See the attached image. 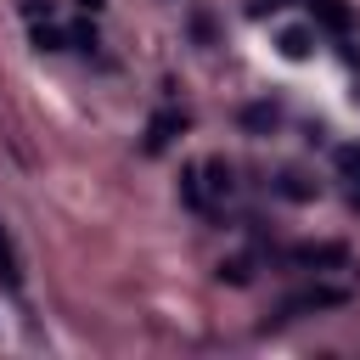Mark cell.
I'll use <instances>...</instances> for the list:
<instances>
[{"label": "cell", "mask_w": 360, "mask_h": 360, "mask_svg": "<svg viewBox=\"0 0 360 360\" xmlns=\"http://www.w3.org/2000/svg\"><path fill=\"white\" fill-rule=\"evenodd\" d=\"M62 39H68V34H56V28H34V45H39V51H62Z\"/></svg>", "instance_id": "obj_9"}, {"label": "cell", "mask_w": 360, "mask_h": 360, "mask_svg": "<svg viewBox=\"0 0 360 360\" xmlns=\"http://www.w3.org/2000/svg\"><path fill=\"white\" fill-rule=\"evenodd\" d=\"M276 45H281V56H287V62H304V56L315 51V34H309V28H281V39H276Z\"/></svg>", "instance_id": "obj_6"}, {"label": "cell", "mask_w": 360, "mask_h": 360, "mask_svg": "<svg viewBox=\"0 0 360 360\" xmlns=\"http://www.w3.org/2000/svg\"><path fill=\"white\" fill-rule=\"evenodd\" d=\"M287 0H248V17H264V11H281Z\"/></svg>", "instance_id": "obj_13"}, {"label": "cell", "mask_w": 360, "mask_h": 360, "mask_svg": "<svg viewBox=\"0 0 360 360\" xmlns=\"http://www.w3.org/2000/svg\"><path fill=\"white\" fill-rule=\"evenodd\" d=\"M343 259H349L343 242H304V248H292V264H343Z\"/></svg>", "instance_id": "obj_3"}, {"label": "cell", "mask_w": 360, "mask_h": 360, "mask_svg": "<svg viewBox=\"0 0 360 360\" xmlns=\"http://www.w3.org/2000/svg\"><path fill=\"white\" fill-rule=\"evenodd\" d=\"M338 304H349V292H343V287H304V292H292V298L281 304V321L309 315V309H338Z\"/></svg>", "instance_id": "obj_1"}, {"label": "cell", "mask_w": 360, "mask_h": 360, "mask_svg": "<svg viewBox=\"0 0 360 360\" xmlns=\"http://www.w3.org/2000/svg\"><path fill=\"white\" fill-rule=\"evenodd\" d=\"M0 281L6 287H22V270H17V248H11V231L0 225Z\"/></svg>", "instance_id": "obj_7"}, {"label": "cell", "mask_w": 360, "mask_h": 360, "mask_svg": "<svg viewBox=\"0 0 360 360\" xmlns=\"http://www.w3.org/2000/svg\"><path fill=\"white\" fill-rule=\"evenodd\" d=\"M281 197H309V186H304V174H281Z\"/></svg>", "instance_id": "obj_10"}, {"label": "cell", "mask_w": 360, "mask_h": 360, "mask_svg": "<svg viewBox=\"0 0 360 360\" xmlns=\"http://www.w3.org/2000/svg\"><path fill=\"white\" fill-rule=\"evenodd\" d=\"M197 174H202L208 208H214L219 197H231V191H236V174H231V163H225V158H208V163H197Z\"/></svg>", "instance_id": "obj_2"}, {"label": "cell", "mask_w": 360, "mask_h": 360, "mask_svg": "<svg viewBox=\"0 0 360 360\" xmlns=\"http://www.w3.org/2000/svg\"><path fill=\"white\" fill-rule=\"evenodd\" d=\"M248 124H253V129H264V124H276V107H248Z\"/></svg>", "instance_id": "obj_12"}, {"label": "cell", "mask_w": 360, "mask_h": 360, "mask_svg": "<svg viewBox=\"0 0 360 360\" xmlns=\"http://www.w3.org/2000/svg\"><path fill=\"white\" fill-rule=\"evenodd\" d=\"M180 129H186V118H180V112H158V118H152V129H146V152H163Z\"/></svg>", "instance_id": "obj_4"}, {"label": "cell", "mask_w": 360, "mask_h": 360, "mask_svg": "<svg viewBox=\"0 0 360 360\" xmlns=\"http://www.w3.org/2000/svg\"><path fill=\"white\" fill-rule=\"evenodd\" d=\"M22 11H28V17H39V11H51V0H22Z\"/></svg>", "instance_id": "obj_14"}, {"label": "cell", "mask_w": 360, "mask_h": 360, "mask_svg": "<svg viewBox=\"0 0 360 360\" xmlns=\"http://www.w3.org/2000/svg\"><path fill=\"white\" fill-rule=\"evenodd\" d=\"M338 169H343V174H360V146H343V152H338Z\"/></svg>", "instance_id": "obj_11"}, {"label": "cell", "mask_w": 360, "mask_h": 360, "mask_svg": "<svg viewBox=\"0 0 360 360\" xmlns=\"http://www.w3.org/2000/svg\"><path fill=\"white\" fill-rule=\"evenodd\" d=\"M180 197H186V208H208V191H202V174H197V163L180 174Z\"/></svg>", "instance_id": "obj_8"}, {"label": "cell", "mask_w": 360, "mask_h": 360, "mask_svg": "<svg viewBox=\"0 0 360 360\" xmlns=\"http://www.w3.org/2000/svg\"><path fill=\"white\" fill-rule=\"evenodd\" d=\"M309 11H315V22H321V28L349 34V6H343V0H309Z\"/></svg>", "instance_id": "obj_5"}]
</instances>
